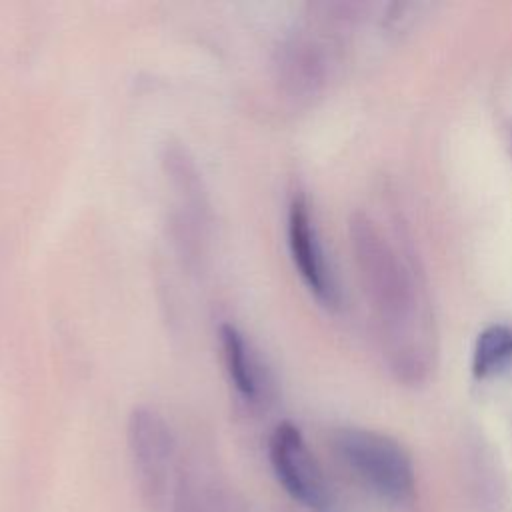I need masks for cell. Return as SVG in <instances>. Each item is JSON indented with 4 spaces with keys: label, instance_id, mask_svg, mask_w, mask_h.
Wrapping results in <instances>:
<instances>
[{
    "label": "cell",
    "instance_id": "6",
    "mask_svg": "<svg viewBox=\"0 0 512 512\" xmlns=\"http://www.w3.org/2000/svg\"><path fill=\"white\" fill-rule=\"evenodd\" d=\"M510 360H512V328L502 324L486 328L476 340L474 360H472L474 374L486 376L502 368Z\"/></svg>",
    "mask_w": 512,
    "mask_h": 512
},
{
    "label": "cell",
    "instance_id": "5",
    "mask_svg": "<svg viewBox=\"0 0 512 512\" xmlns=\"http://www.w3.org/2000/svg\"><path fill=\"white\" fill-rule=\"evenodd\" d=\"M222 356L228 376L242 398L250 402H260L266 396L268 378L258 354L244 338V334L234 324L220 326Z\"/></svg>",
    "mask_w": 512,
    "mask_h": 512
},
{
    "label": "cell",
    "instance_id": "3",
    "mask_svg": "<svg viewBox=\"0 0 512 512\" xmlns=\"http://www.w3.org/2000/svg\"><path fill=\"white\" fill-rule=\"evenodd\" d=\"M130 450L148 500L162 504L166 474L172 460V436L166 422L150 408H138L128 426Z\"/></svg>",
    "mask_w": 512,
    "mask_h": 512
},
{
    "label": "cell",
    "instance_id": "4",
    "mask_svg": "<svg viewBox=\"0 0 512 512\" xmlns=\"http://www.w3.org/2000/svg\"><path fill=\"white\" fill-rule=\"evenodd\" d=\"M288 244L294 264L308 288L324 302L336 300V286L318 240L308 204L302 196L294 198L288 210Z\"/></svg>",
    "mask_w": 512,
    "mask_h": 512
},
{
    "label": "cell",
    "instance_id": "2",
    "mask_svg": "<svg viewBox=\"0 0 512 512\" xmlns=\"http://www.w3.org/2000/svg\"><path fill=\"white\" fill-rule=\"evenodd\" d=\"M270 462L284 490L312 510H326L330 504L324 476L310 454L300 430L282 422L270 436Z\"/></svg>",
    "mask_w": 512,
    "mask_h": 512
},
{
    "label": "cell",
    "instance_id": "1",
    "mask_svg": "<svg viewBox=\"0 0 512 512\" xmlns=\"http://www.w3.org/2000/svg\"><path fill=\"white\" fill-rule=\"evenodd\" d=\"M336 448L344 462L378 494L404 502L414 488V470L400 444L370 430H342Z\"/></svg>",
    "mask_w": 512,
    "mask_h": 512
}]
</instances>
